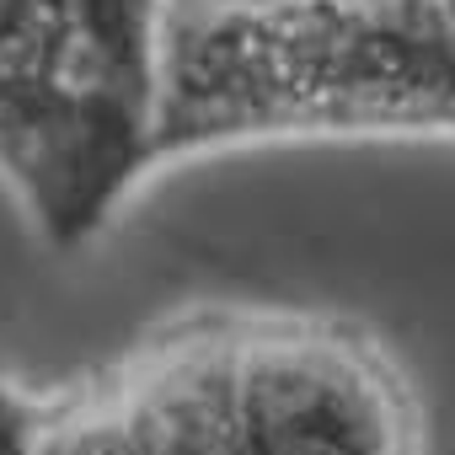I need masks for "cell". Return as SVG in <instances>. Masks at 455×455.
I'll use <instances>...</instances> for the list:
<instances>
[{
    "mask_svg": "<svg viewBox=\"0 0 455 455\" xmlns=\"http://www.w3.org/2000/svg\"><path fill=\"white\" fill-rule=\"evenodd\" d=\"M300 134L455 140V0H172L161 166Z\"/></svg>",
    "mask_w": 455,
    "mask_h": 455,
    "instance_id": "1",
    "label": "cell"
},
{
    "mask_svg": "<svg viewBox=\"0 0 455 455\" xmlns=\"http://www.w3.org/2000/svg\"><path fill=\"white\" fill-rule=\"evenodd\" d=\"M172 0H0V193L81 252L161 166Z\"/></svg>",
    "mask_w": 455,
    "mask_h": 455,
    "instance_id": "2",
    "label": "cell"
},
{
    "mask_svg": "<svg viewBox=\"0 0 455 455\" xmlns=\"http://www.w3.org/2000/svg\"><path fill=\"white\" fill-rule=\"evenodd\" d=\"M242 455H418L407 386L375 343L311 316L225 322Z\"/></svg>",
    "mask_w": 455,
    "mask_h": 455,
    "instance_id": "3",
    "label": "cell"
},
{
    "mask_svg": "<svg viewBox=\"0 0 455 455\" xmlns=\"http://www.w3.org/2000/svg\"><path fill=\"white\" fill-rule=\"evenodd\" d=\"M38 455H242L225 322L166 332L108 375L49 396Z\"/></svg>",
    "mask_w": 455,
    "mask_h": 455,
    "instance_id": "4",
    "label": "cell"
},
{
    "mask_svg": "<svg viewBox=\"0 0 455 455\" xmlns=\"http://www.w3.org/2000/svg\"><path fill=\"white\" fill-rule=\"evenodd\" d=\"M44 418H49V396H33L12 375H0V455H38Z\"/></svg>",
    "mask_w": 455,
    "mask_h": 455,
    "instance_id": "5",
    "label": "cell"
}]
</instances>
